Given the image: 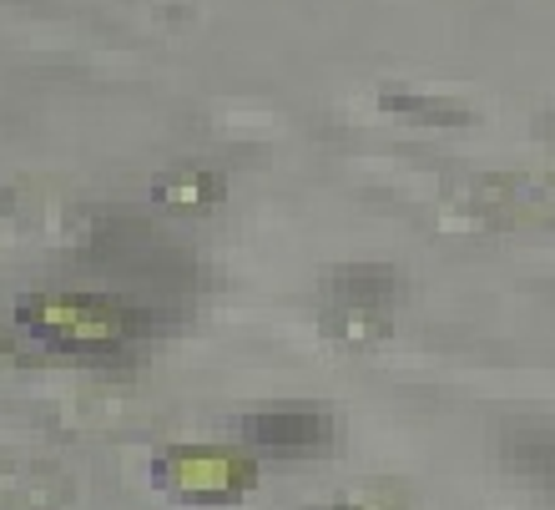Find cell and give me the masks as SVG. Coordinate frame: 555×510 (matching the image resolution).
<instances>
[{"label":"cell","mask_w":555,"mask_h":510,"mask_svg":"<svg viewBox=\"0 0 555 510\" xmlns=\"http://www.w3.org/2000/svg\"><path fill=\"white\" fill-rule=\"evenodd\" d=\"M21 319L61 349H117L137 334L132 308L96 298V293H41L21 304Z\"/></svg>","instance_id":"cell-1"},{"label":"cell","mask_w":555,"mask_h":510,"mask_svg":"<svg viewBox=\"0 0 555 510\" xmlns=\"http://www.w3.org/2000/svg\"><path fill=\"white\" fill-rule=\"evenodd\" d=\"M157 485L182 500H237L253 490V460L233 450H167L152 466Z\"/></svg>","instance_id":"cell-2"},{"label":"cell","mask_w":555,"mask_h":510,"mask_svg":"<svg viewBox=\"0 0 555 510\" xmlns=\"http://www.w3.org/2000/svg\"><path fill=\"white\" fill-rule=\"evenodd\" d=\"M389 298H395V283L384 268H349L328 283V329L338 339H379L389 329Z\"/></svg>","instance_id":"cell-3"},{"label":"cell","mask_w":555,"mask_h":510,"mask_svg":"<svg viewBox=\"0 0 555 510\" xmlns=\"http://www.w3.org/2000/svg\"><path fill=\"white\" fill-rule=\"evenodd\" d=\"M248 439L253 450L263 455H323L334 450V420L323 415V409H263V415H253L248 424Z\"/></svg>","instance_id":"cell-4"},{"label":"cell","mask_w":555,"mask_h":510,"mask_svg":"<svg viewBox=\"0 0 555 510\" xmlns=\"http://www.w3.org/2000/svg\"><path fill=\"white\" fill-rule=\"evenodd\" d=\"M328 510H404V506L389 496H353V500H338V506H328Z\"/></svg>","instance_id":"cell-5"}]
</instances>
